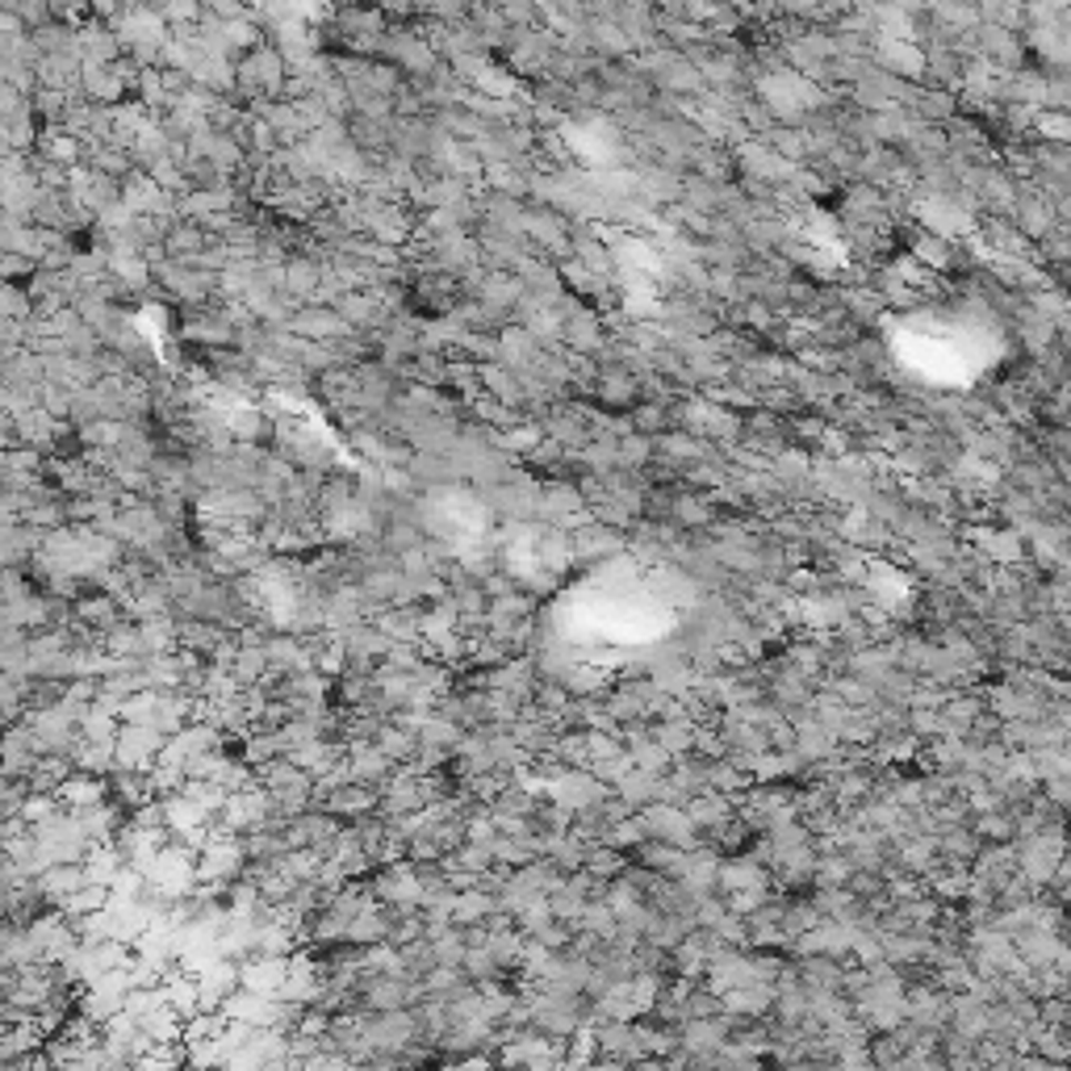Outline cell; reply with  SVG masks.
Returning <instances> with one entry per match:
<instances>
[{"instance_id": "cell-1", "label": "cell", "mask_w": 1071, "mask_h": 1071, "mask_svg": "<svg viewBox=\"0 0 1071 1071\" xmlns=\"http://www.w3.org/2000/svg\"><path fill=\"white\" fill-rule=\"evenodd\" d=\"M243 871H247V846H243V837L210 829L205 846L198 850V888L226 891Z\"/></svg>"}, {"instance_id": "cell-2", "label": "cell", "mask_w": 1071, "mask_h": 1071, "mask_svg": "<svg viewBox=\"0 0 1071 1071\" xmlns=\"http://www.w3.org/2000/svg\"><path fill=\"white\" fill-rule=\"evenodd\" d=\"M30 833H34L38 853H42V862H47V867H68V862H84V853L92 850V841L84 837L80 820H75L72 812H63V808H59L55 817L42 820V825H34Z\"/></svg>"}, {"instance_id": "cell-3", "label": "cell", "mask_w": 1071, "mask_h": 1071, "mask_svg": "<svg viewBox=\"0 0 1071 1071\" xmlns=\"http://www.w3.org/2000/svg\"><path fill=\"white\" fill-rule=\"evenodd\" d=\"M368 891L373 900L385 905L390 912H418L423 908V875H418L415 862H390V867H377L368 875Z\"/></svg>"}, {"instance_id": "cell-4", "label": "cell", "mask_w": 1071, "mask_h": 1071, "mask_svg": "<svg viewBox=\"0 0 1071 1071\" xmlns=\"http://www.w3.org/2000/svg\"><path fill=\"white\" fill-rule=\"evenodd\" d=\"M168 737L155 732L151 725H122L118 737H113V770H134V775H146L151 766L160 762Z\"/></svg>"}, {"instance_id": "cell-5", "label": "cell", "mask_w": 1071, "mask_h": 1071, "mask_svg": "<svg viewBox=\"0 0 1071 1071\" xmlns=\"http://www.w3.org/2000/svg\"><path fill=\"white\" fill-rule=\"evenodd\" d=\"M636 820H640V829H645L649 841H666V846H678V850H695V846H699L695 825H690L687 812L674 808V804H649V808L636 812Z\"/></svg>"}, {"instance_id": "cell-6", "label": "cell", "mask_w": 1071, "mask_h": 1071, "mask_svg": "<svg viewBox=\"0 0 1071 1071\" xmlns=\"http://www.w3.org/2000/svg\"><path fill=\"white\" fill-rule=\"evenodd\" d=\"M68 198H72L92 222H97L105 210H110V205H118V201H122V184L110 181V176H101V172H92V168L75 164L72 172H68Z\"/></svg>"}, {"instance_id": "cell-7", "label": "cell", "mask_w": 1071, "mask_h": 1071, "mask_svg": "<svg viewBox=\"0 0 1071 1071\" xmlns=\"http://www.w3.org/2000/svg\"><path fill=\"white\" fill-rule=\"evenodd\" d=\"M285 331L297 335V340H306V344H331L340 335H352V327L331 306H297L290 314Z\"/></svg>"}, {"instance_id": "cell-8", "label": "cell", "mask_w": 1071, "mask_h": 1071, "mask_svg": "<svg viewBox=\"0 0 1071 1071\" xmlns=\"http://www.w3.org/2000/svg\"><path fill=\"white\" fill-rule=\"evenodd\" d=\"M105 799H110V779L84 775V770H72V775L55 787V804L63 808V812H72V817L89 812V808L105 804Z\"/></svg>"}, {"instance_id": "cell-9", "label": "cell", "mask_w": 1071, "mask_h": 1071, "mask_svg": "<svg viewBox=\"0 0 1071 1071\" xmlns=\"http://www.w3.org/2000/svg\"><path fill=\"white\" fill-rule=\"evenodd\" d=\"M569 540H574V562H599V557L624 553V532H616V527L607 524H595V519H582V524L569 532Z\"/></svg>"}, {"instance_id": "cell-10", "label": "cell", "mask_w": 1071, "mask_h": 1071, "mask_svg": "<svg viewBox=\"0 0 1071 1071\" xmlns=\"http://www.w3.org/2000/svg\"><path fill=\"white\" fill-rule=\"evenodd\" d=\"M89 879H84V867L80 862H68V867H47V871L34 879V896L42 900L47 908H63L68 900H72L75 891L84 888Z\"/></svg>"}, {"instance_id": "cell-11", "label": "cell", "mask_w": 1071, "mask_h": 1071, "mask_svg": "<svg viewBox=\"0 0 1071 1071\" xmlns=\"http://www.w3.org/2000/svg\"><path fill=\"white\" fill-rule=\"evenodd\" d=\"M683 812H687V820L695 825V833L704 837V833H711V829H720L725 820H732V812H737V808H732V799H728V796L704 791V796L690 799Z\"/></svg>"}, {"instance_id": "cell-12", "label": "cell", "mask_w": 1071, "mask_h": 1071, "mask_svg": "<svg viewBox=\"0 0 1071 1071\" xmlns=\"http://www.w3.org/2000/svg\"><path fill=\"white\" fill-rule=\"evenodd\" d=\"M0 252L21 255V260L38 264V260H42V231L30 226V222H13L0 214Z\"/></svg>"}, {"instance_id": "cell-13", "label": "cell", "mask_w": 1071, "mask_h": 1071, "mask_svg": "<svg viewBox=\"0 0 1071 1071\" xmlns=\"http://www.w3.org/2000/svg\"><path fill=\"white\" fill-rule=\"evenodd\" d=\"M34 155H38V160H47V164L75 168L80 160H84V146L75 143L72 134H63L59 127H47V130H38Z\"/></svg>"}, {"instance_id": "cell-14", "label": "cell", "mask_w": 1071, "mask_h": 1071, "mask_svg": "<svg viewBox=\"0 0 1071 1071\" xmlns=\"http://www.w3.org/2000/svg\"><path fill=\"white\" fill-rule=\"evenodd\" d=\"M84 168H92V172H101V176H110V181H127L130 172H134V155L130 151H122V146H110V143H101V146H84V160H80Z\"/></svg>"}, {"instance_id": "cell-15", "label": "cell", "mask_w": 1071, "mask_h": 1071, "mask_svg": "<svg viewBox=\"0 0 1071 1071\" xmlns=\"http://www.w3.org/2000/svg\"><path fill=\"white\" fill-rule=\"evenodd\" d=\"M494 912H498V905H494L491 891H482V888L456 891V900H453V926L456 929L482 926V921H486V917H494Z\"/></svg>"}, {"instance_id": "cell-16", "label": "cell", "mask_w": 1071, "mask_h": 1071, "mask_svg": "<svg viewBox=\"0 0 1071 1071\" xmlns=\"http://www.w3.org/2000/svg\"><path fill=\"white\" fill-rule=\"evenodd\" d=\"M373 745H377L385 758L394 762V770H402V766L415 762V732H411V728H402V725H394V720H385L382 732L373 737Z\"/></svg>"}, {"instance_id": "cell-17", "label": "cell", "mask_w": 1071, "mask_h": 1071, "mask_svg": "<svg viewBox=\"0 0 1071 1071\" xmlns=\"http://www.w3.org/2000/svg\"><path fill=\"white\" fill-rule=\"evenodd\" d=\"M176 633H181V624H176L172 616L143 619V624H139V636H143V657L172 654V649H176Z\"/></svg>"}, {"instance_id": "cell-18", "label": "cell", "mask_w": 1071, "mask_h": 1071, "mask_svg": "<svg viewBox=\"0 0 1071 1071\" xmlns=\"http://www.w3.org/2000/svg\"><path fill=\"white\" fill-rule=\"evenodd\" d=\"M30 595H34V586H30V578L21 569H0V607H13V603L30 599Z\"/></svg>"}]
</instances>
